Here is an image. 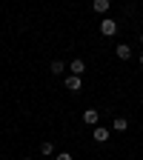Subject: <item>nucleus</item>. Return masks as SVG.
<instances>
[{"label":"nucleus","mask_w":143,"mask_h":160,"mask_svg":"<svg viewBox=\"0 0 143 160\" xmlns=\"http://www.w3.org/2000/svg\"><path fill=\"white\" fill-rule=\"evenodd\" d=\"M115 32H117V20H112V17H103V20H100V34L112 37Z\"/></svg>","instance_id":"1"},{"label":"nucleus","mask_w":143,"mask_h":160,"mask_svg":"<svg viewBox=\"0 0 143 160\" xmlns=\"http://www.w3.org/2000/svg\"><path fill=\"white\" fill-rule=\"evenodd\" d=\"M63 86H66L69 92H80V89H83V80H80L77 74H69V77H66V83H63Z\"/></svg>","instance_id":"2"},{"label":"nucleus","mask_w":143,"mask_h":160,"mask_svg":"<svg viewBox=\"0 0 143 160\" xmlns=\"http://www.w3.org/2000/svg\"><path fill=\"white\" fill-rule=\"evenodd\" d=\"M115 54H117V60H129L132 57V46L120 43V46H115Z\"/></svg>","instance_id":"3"},{"label":"nucleus","mask_w":143,"mask_h":160,"mask_svg":"<svg viewBox=\"0 0 143 160\" xmlns=\"http://www.w3.org/2000/svg\"><path fill=\"white\" fill-rule=\"evenodd\" d=\"M97 120H100L97 109H86V112H83V123H89V126H97Z\"/></svg>","instance_id":"4"},{"label":"nucleus","mask_w":143,"mask_h":160,"mask_svg":"<svg viewBox=\"0 0 143 160\" xmlns=\"http://www.w3.org/2000/svg\"><path fill=\"white\" fill-rule=\"evenodd\" d=\"M112 129H115V132H126V129H129V120H126V117H120V114H117V117L112 120Z\"/></svg>","instance_id":"5"},{"label":"nucleus","mask_w":143,"mask_h":160,"mask_svg":"<svg viewBox=\"0 0 143 160\" xmlns=\"http://www.w3.org/2000/svg\"><path fill=\"white\" fill-rule=\"evenodd\" d=\"M69 69H72V74H77V77H80V74H83V72H86V63H83V60H80V57H74Z\"/></svg>","instance_id":"6"},{"label":"nucleus","mask_w":143,"mask_h":160,"mask_svg":"<svg viewBox=\"0 0 143 160\" xmlns=\"http://www.w3.org/2000/svg\"><path fill=\"white\" fill-rule=\"evenodd\" d=\"M97 143H106L109 140V129H103V126H94V134H92Z\"/></svg>","instance_id":"7"},{"label":"nucleus","mask_w":143,"mask_h":160,"mask_svg":"<svg viewBox=\"0 0 143 160\" xmlns=\"http://www.w3.org/2000/svg\"><path fill=\"white\" fill-rule=\"evenodd\" d=\"M92 9H94L97 14H106V12H109V0H92Z\"/></svg>","instance_id":"8"},{"label":"nucleus","mask_w":143,"mask_h":160,"mask_svg":"<svg viewBox=\"0 0 143 160\" xmlns=\"http://www.w3.org/2000/svg\"><path fill=\"white\" fill-rule=\"evenodd\" d=\"M40 154H54V143H52V140H43V143H40Z\"/></svg>","instance_id":"9"},{"label":"nucleus","mask_w":143,"mask_h":160,"mask_svg":"<svg viewBox=\"0 0 143 160\" xmlns=\"http://www.w3.org/2000/svg\"><path fill=\"white\" fill-rule=\"evenodd\" d=\"M66 66L63 63H60V60H52V74H60V72H63Z\"/></svg>","instance_id":"10"},{"label":"nucleus","mask_w":143,"mask_h":160,"mask_svg":"<svg viewBox=\"0 0 143 160\" xmlns=\"http://www.w3.org/2000/svg\"><path fill=\"white\" fill-rule=\"evenodd\" d=\"M54 160H72V154H69V152H60V154H57Z\"/></svg>","instance_id":"11"},{"label":"nucleus","mask_w":143,"mask_h":160,"mask_svg":"<svg viewBox=\"0 0 143 160\" xmlns=\"http://www.w3.org/2000/svg\"><path fill=\"white\" fill-rule=\"evenodd\" d=\"M140 66H143V52H140Z\"/></svg>","instance_id":"12"},{"label":"nucleus","mask_w":143,"mask_h":160,"mask_svg":"<svg viewBox=\"0 0 143 160\" xmlns=\"http://www.w3.org/2000/svg\"><path fill=\"white\" fill-rule=\"evenodd\" d=\"M140 43H143V34H140Z\"/></svg>","instance_id":"13"},{"label":"nucleus","mask_w":143,"mask_h":160,"mask_svg":"<svg viewBox=\"0 0 143 160\" xmlns=\"http://www.w3.org/2000/svg\"><path fill=\"white\" fill-rule=\"evenodd\" d=\"M23 160H32V157H23Z\"/></svg>","instance_id":"14"}]
</instances>
